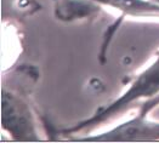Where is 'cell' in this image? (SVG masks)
Here are the masks:
<instances>
[{
    "label": "cell",
    "mask_w": 159,
    "mask_h": 143,
    "mask_svg": "<svg viewBox=\"0 0 159 143\" xmlns=\"http://www.w3.org/2000/svg\"><path fill=\"white\" fill-rule=\"evenodd\" d=\"M98 6H109L118 10L123 16L158 17L159 1L153 0H89Z\"/></svg>",
    "instance_id": "4"
},
{
    "label": "cell",
    "mask_w": 159,
    "mask_h": 143,
    "mask_svg": "<svg viewBox=\"0 0 159 143\" xmlns=\"http://www.w3.org/2000/svg\"><path fill=\"white\" fill-rule=\"evenodd\" d=\"M70 141L85 142H137L159 141V121H153L147 115L136 114L119 125L91 136L69 137Z\"/></svg>",
    "instance_id": "3"
},
{
    "label": "cell",
    "mask_w": 159,
    "mask_h": 143,
    "mask_svg": "<svg viewBox=\"0 0 159 143\" xmlns=\"http://www.w3.org/2000/svg\"><path fill=\"white\" fill-rule=\"evenodd\" d=\"M159 96V51L154 61L139 73L130 83L129 87L114 101L97 109L90 118H86L70 127L63 130L66 135H78L79 132L91 130L107 120L129 109L135 102L151 101Z\"/></svg>",
    "instance_id": "1"
},
{
    "label": "cell",
    "mask_w": 159,
    "mask_h": 143,
    "mask_svg": "<svg viewBox=\"0 0 159 143\" xmlns=\"http://www.w3.org/2000/svg\"><path fill=\"white\" fill-rule=\"evenodd\" d=\"M17 75L5 77L1 90V126L13 141H39L38 126L29 102L30 86H21Z\"/></svg>",
    "instance_id": "2"
}]
</instances>
